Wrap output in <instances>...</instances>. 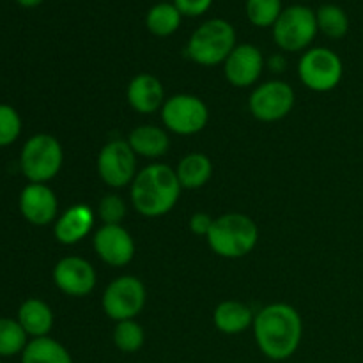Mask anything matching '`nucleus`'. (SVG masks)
Returning <instances> with one entry per match:
<instances>
[{
  "label": "nucleus",
  "mask_w": 363,
  "mask_h": 363,
  "mask_svg": "<svg viewBox=\"0 0 363 363\" xmlns=\"http://www.w3.org/2000/svg\"><path fill=\"white\" fill-rule=\"evenodd\" d=\"M254 335L266 358L282 362L293 357L300 347L303 323L294 307L287 303H272L255 314Z\"/></svg>",
  "instance_id": "1"
},
{
  "label": "nucleus",
  "mask_w": 363,
  "mask_h": 363,
  "mask_svg": "<svg viewBox=\"0 0 363 363\" xmlns=\"http://www.w3.org/2000/svg\"><path fill=\"white\" fill-rule=\"evenodd\" d=\"M176 170L165 163H152L142 169L131 183V204L147 218H160L172 211L181 195Z\"/></svg>",
  "instance_id": "2"
},
{
  "label": "nucleus",
  "mask_w": 363,
  "mask_h": 363,
  "mask_svg": "<svg viewBox=\"0 0 363 363\" xmlns=\"http://www.w3.org/2000/svg\"><path fill=\"white\" fill-rule=\"evenodd\" d=\"M206 240L220 257L240 259L255 248L259 229L250 216L243 213H227L215 218Z\"/></svg>",
  "instance_id": "3"
},
{
  "label": "nucleus",
  "mask_w": 363,
  "mask_h": 363,
  "mask_svg": "<svg viewBox=\"0 0 363 363\" xmlns=\"http://www.w3.org/2000/svg\"><path fill=\"white\" fill-rule=\"evenodd\" d=\"M236 48V32L225 20H209L191 34L186 45V55L201 66H218L225 62Z\"/></svg>",
  "instance_id": "4"
},
{
  "label": "nucleus",
  "mask_w": 363,
  "mask_h": 363,
  "mask_svg": "<svg viewBox=\"0 0 363 363\" xmlns=\"http://www.w3.org/2000/svg\"><path fill=\"white\" fill-rule=\"evenodd\" d=\"M62 145L48 133H38L23 144L20 155V169L30 183L53 179L62 169Z\"/></svg>",
  "instance_id": "5"
},
{
  "label": "nucleus",
  "mask_w": 363,
  "mask_h": 363,
  "mask_svg": "<svg viewBox=\"0 0 363 363\" xmlns=\"http://www.w3.org/2000/svg\"><path fill=\"white\" fill-rule=\"evenodd\" d=\"M301 84L314 92H330L340 84L344 66L340 57L330 48H311L298 64Z\"/></svg>",
  "instance_id": "6"
},
{
  "label": "nucleus",
  "mask_w": 363,
  "mask_h": 363,
  "mask_svg": "<svg viewBox=\"0 0 363 363\" xmlns=\"http://www.w3.org/2000/svg\"><path fill=\"white\" fill-rule=\"evenodd\" d=\"M318 30V18L311 7L291 6L273 25V39L286 52H300L314 41Z\"/></svg>",
  "instance_id": "7"
},
{
  "label": "nucleus",
  "mask_w": 363,
  "mask_h": 363,
  "mask_svg": "<svg viewBox=\"0 0 363 363\" xmlns=\"http://www.w3.org/2000/svg\"><path fill=\"white\" fill-rule=\"evenodd\" d=\"M145 287L137 277L123 275L106 286L101 305L105 314L116 323L135 319L145 305Z\"/></svg>",
  "instance_id": "8"
},
{
  "label": "nucleus",
  "mask_w": 363,
  "mask_h": 363,
  "mask_svg": "<svg viewBox=\"0 0 363 363\" xmlns=\"http://www.w3.org/2000/svg\"><path fill=\"white\" fill-rule=\"evenodd\" d=\"M162 121L176 135H195L208 126L209 110L201 98L194 94H174L163 103Z\"/></svg>",
  "instance_id": "9"
},
{
  "label": "nucleus",
  "mask_w": 363,
  "mask_h": 363,
  "mask_svg": "<svg viewBox=\"0 0 363 363\" xmlns=\"http://www.w3.org/2000/svg\"><path fill=\"white\" fill-rule=\"evenodd\" d=\"M98 174L110 188H124L137 176V155L128 140H110L98 155Z\"/></svg>",
  "instance_id": "10"
},
{
  "label": "nucleus",
  "mask_w": 363,
  "mask_h": 363,
  "mask_svg": "<svg viewBox=\"0 0 363 363\" xmlns=\"http://www.w3.org/2000/svg\"><path fill=\"white\" fill-rule=\"evenodd\" d=\"M294 106V91L282 80H272L254 89L248 98V108L262 123H277L289 116Z\"/></svg>",
  "instance_id": "11"
},
{
  "label": "nucleus",
  "mask_w": 363,
  "mask_h": 363,
  "mask_svg": "<svg viewBox=\"0 0 363 363\" xmlns=\"http://www.w3.org/2000/svg\"><path fill=\"white\" fill-rule=\"evenodd\" d=\"M53 282L64 294L73 298H84L96 287V269L85 259L69 255L60 259L53 268Z\"/></svg>",
  "instance_id": "12"
},
{
  "label": "nucleus",
  "mask_w": 363,
  "mask_h": 363,
  "mask_svg": "<svg viewBox=\"0 0 363 363\" xmlns=\"http://www.w3.org/2000/svg\"><path fill=\"white\" fill-rule=\"evenodd\" d=\"M96 254L105 264L123 268L135 255V241L123 225H101L94 234Z\"/></svg>",
  "instance_id": "13"
},
{
  "label": "nucleus",
  "mask_w": 363,
  "mask_h": 363,
  "mask_svg": "<svg viewBox=\"0 0 363 363\" xmlns=\"http://www.w3.org/2000/svg\"><path fill=\"white\" fill-rule=\"evenodd\" d=\"M225 78L234 87H250L261 77L264 69V57L254 45H236L225 62Z\"/></svg>",
  "instance_id": "14"
},
{
  "label": "nucleus",
  "mask_w": 363,
  "mask_h": 363,
  "mask_svg": "<svg viewBox=\"0 0 363 363\" xmlns=\"http://www.w3.org/2000/svg\"><path fill=\"white\" fill-rule=\"evenodd\" d=\"M20 213L32 225H48L55 220L59 202L50 186L43 183H30L20 194Z\"/></svg>",
  "instance_id": "15"
},
{
  "label": "nucleus",
  "mask_w": 363,
  "mask_h": 363,
  "mask_svg": "<svg viewBox=\"0 0 363 363\" xmlns=\"http://www.w3.org/2000/svg\"><path fill=\"white\" fill-rule=\"evenodd\" d=\"M96 215L87 204H74L57 218L53 234L62 245H77L94 227Z\"/></svg>",
  "instance_id": "16"
},
{
  "label": "nucleus",
  "mask_w": 363,
  "mask_h": 363,
  "mask_svg": "<svg viewBox=\"0 0 363 363\" xmlns=\"http://www.w3.org/2000/svg\"><path fill=\"white\" fill-rule=\"evenodd\" d=\"M128 103L138 113H155L165 103V89L155 74H137L126 91Z\"/></svg>",
  "instance_id": "17"
},
{
  "label": "nucleus",
  "mask_w": 363,
  "mask_h": 363,
  "mask_svg": "<svg viewBox=\"0 0 363 363\" xmlns=\"http://www.w3.org/2000/svg\"><path fill=\"white\" fill-rule=\"evenodd\" d=\"M18 323L32 339L48 337L53 328V312L46 301L39 298H28L18 308Z\"/></svg>",
  "instance_id": "18"
},
{
  "label": "nucleus",
  "mask_w": 363,
  "mask_h": 363,
  "mask_svg": "<svg viewBox=\"0 0 363 363\" xmlns=\"http://www.w3.org/2000/svg\"><path fill=\"white\" fill-rule=\"evenodd\" d=\"M128 144L137 156L156 160L167 155L170 147V138L163 128L144 124V126H137L135 130H131Z\"/></svg>",
  "instance_id": "19"
},
{
  "label": "nucleus",
  "mask_w": 363,
  "mask_h": 363,
  "mask_svg": "<svg viewBox=\"0 0 363 363\" xmlns=\"http://www.w3.org/2000/svg\"><path fill=\"white\" fill-rule=\"evenodd\" d=\"M254 319L255 315L252 312V308L236 300L222 301L215 308V314H213L215 326L220 332L225 333V335L243 333L245 330H248L254 325Z\"/></svg>",
  "instance_id": "20"
},
{
  "label": "nucleus",
  "mask_w": 363,
  "mask_h": 363,
  "mask_svg": "<svg viewBox=\"0 0 363 363\" xmlns=\"http://www.w3.org/2000/svg\"><path fill=\"white\" fill-rule=\"evenodd\" d=\"M176 176L179 179L181 188L186 190H197L208 184L213 176V163L202 152H190L177 163Z\"/></svg>",
  "instance_id": "21"
},
{
  "label": "nucleus",
  "mask_w": 363,
  "mask_h": 363,
  "mask_svg": "<svg viewBox=\"0 0 363 363\" xmlns=\"http://www.w3.org/2000/svg\"><path fill=\"white\" fill-rule=\"evenodd\" d=\"M21 363H73L69 351L52 337L28 340L21 353Z\"/></svg>",
  "instance_id": "22"
},
{
  "label": "nucleus",
  "mask_w": 363,
  "mask_h": 363,
  "mask_svg": "<svg viewBox=\"0 0 363 363\" xmlns=\"http://www.w3.org/2000/svg\"><path fill=\"white\" fill-rule=\"evenodd\" d=\"M181 18H183V14L179 13V9L174 4L162 2L149 9L145 25H147L151 34L158 35V38H167V35H172L179 28Z\"/></svg>",
  "instance_id": "23"
},
{
  "label": "nucleus",
  "mask_w": 363,
  "mask_h": 363,
  "mask_svg": "<svg viewBox=\"0 0 363 363\" xmlns=\"http://www.w3.org/2000/svg\"><path fill=\"white\" fill-rule=\"evenodd\" d=\"M315 18H318L319 30L332 39L344 38L350 30V18L346 11L339 6H333V4L321 6L315 13Z\"/></svg>",
  "instance_id": "24"
},
{
  "label": "nucleus",
  "mask_w": 363,
  "mask_h": 363,
  "mask_svg": "<svg viewBox=\"0 0 363 363\" xmlns=\"http://www.w3.org/2000/svg\"><path fill=\"white\" fill-rule=\"evenodd\" d=\"M27 337L18 319L0 318V358L23 353Z\"/></svg>",
  "instance_id": "25"
},
{
  "label": "nucleus",
  "mask_w": 363,
  "mask_h": 363,
  "mask_svg": "<svg viewBox=\"0 0 363 363\" xmlns=\"http://www.w3.org/2000/svg\"><path fill=\"white\" fill-rule=\"evenodd\" d=\"M112 339L117 350L123 351V353H137L144 346L145 333L144 328L135 319H128V321L117 323Z\"/></svg>",
  "instance_id": "26"
},
{
  "label": "nucleus",
  "mask_w": 363,
  "mask_h": 363,
  "mask_svg": "<svg viewBox=\"0 0 363 363\" xmlns=\"http://www.w3.org/2000/svg\"><path fill=\"white\" fill-rule=\"evenodd\" d=\"M282 11V0H247V16L255 27H273Z\"/></svg>",
  "instance_id": "27"
},
{
  "label": "nucleus",
  "mask_w": 363,
  "mask_h": 363,
  "mask_svg": "<svg viewBox=\"0 0 363 363\" xmlns=\"http://www.w3.org/2000/svg\"><path fill=\"white\" fill-rule=\"evenodd\" d=\"M21 133V119L16 108L11 105H0V147L14 144Z\"/></svg>",
  "instance_id": "28"
},
{
  "label": "nucleus",
  "mask_w": 363,
  "mask_h": 363,
  "mask_svg": "<svg viewBox=\"0 0 363 363\" xmlns=\"http://www.w3.org/2000/svg\"><path fill=\"white\" fill-rule=\"evenodd\" d=\"M98 215L103 225H121L126 216V202L116 194H108L99 201Z\"/></svg>",
  "instance_id": "29"
},
{
  "label": "nucleus",
  "mask_w": 363,
  "mask_h": 363,
  "mask_svg": "<svg viewBox=\"0 0 363 363\" xmlns=\"http://www.w3.org/2000/svg\"><path fill=\"white\" fill-rule=\"evenodd\" d=\"M213 0H174V6L183 16H201L211 7Z\"/></svg>",
  "instance_id": "30"
},
{
  "label": "nucleus",
  "mask_w": 363,
  "mask_h": 363,
  "mask_svg": "<svg viewBox=\"0 0 363 363\" xmlns=\"http://www.w3.org/2000/svg\"><path fill=\"white\" fill-rule=\"evenodd\" d=\"M213 222H215V218H211L208 213H194L190 218V230L194 234H197V236H208Z\"/></svg>",
  "instance_id": "31"
},
{
  "label": "nucleus",
  "mask_w": 363,
  "mask_h": 363,
  "mask_svg": "<svg viewBox=\"0 0 363 363\" xmlns=\"http://www.w3.org/2000/svg\"><path fill=\"white\" fill-rule=\"evenodd\" d=\"M16 2L23 7H35V6H39L43 0H16Z\"/></svg>",
  "instance_id": "32"
},
{
  "label": "nucleus",
  "mask_w": 363,
  "mask_h": 363,
  "mask_svg": "<svg viewBox=\"0 0 363 363\" xmlns=\"http://www.w3.org/2000/svg\"><path fill=\"white\" fill-rule=\"evenodd\" d=\"M0 363H2V360H0Z\"/></svg>",
  "instance_id": "33"
}]
</instances>
